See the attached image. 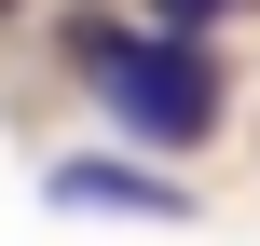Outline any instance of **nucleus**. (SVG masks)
<instances>
[{"instance_id": "obj_1", "label": "nucleus", "mask_w": 260, "mask_h": 246, "mask_svg": "<svg viewBox=\"0 0 260 246\" xmlns=\"http://www.w3.org/2000/svg\"><path fill=\"white\" fill-rule=\"evenodd\" d=\"M82 82L110 96V123H137L151 151H192L219 123V68H206V27H82Z\"/></svg>"}, {"instance_id": "obj_2", "label": "nucleus", "mask_w": 260, "mask_h": 246, "mask_svg": "<svg viewBox=\"0 0 260 246\" xmlns=\"http://www.w3.org/2000/svg\"><path fill=\"white\" fill-rule=\"evenodd\" d=\"M55 205H123V219H192V192H178V178H151V164H110V151H69V164H55Z\"/></svg>"}, {"instance_id": "obj_3", "label": "nucleus", "mask_w": 260, "mask_h": 246, "mask_svg": "<svg viewBox=\"0 0 260 246\" xmlns=\"http://www.w3.org/2000/svg\"><path fill=\"white\" fill-rule=\"evenodd\" d=\"M151 14H165V27H219L233 0H151Z\"/></svg>"}]
</instances>
